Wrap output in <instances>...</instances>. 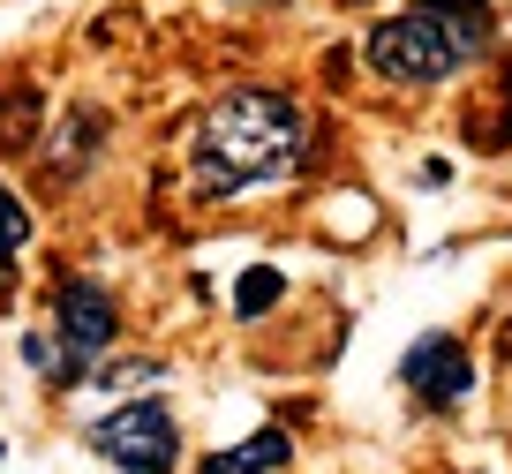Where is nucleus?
Returning <instances> with one entry per match:
<instances>
[{"label":"nucleus","instance_id":"f257e3e1","mask_svg":"<svg viewBox=\"0 0 512 474\" xmlns=\"http://www.w3.org/2000/svg\"><path fill=\"white\" fill-rule=\"evenodd\" d=\"M309 151V121L294 106V91L272 83H241L219 106L196 121L189 136V174L211 204H234V196L264 189V181H287Z\"/></svg>","mask_w":512,"mask_h":474},{"label":"nucleus","instance_id":"423d86ee","mask_svg":"<svg viewBox=\"0 0 512 474\" xmlns=\"http://www.w3.org/2000/svg\"><path fill=\"white\" fill-rule=\"evenodd\" d=\"M287 459H294V437H287V429H256V437L211 452L204 474H287Z\"/></svg>","mask_w":512,"mask_h":474},{"label":"nucleus","instance_id":"39448f33","mask_svg":"<svg viewBox=\"0 0 512 474\" xmlns=\"http://www.w3.org/2000/svg\"><path fill=\"white\" fill-rule=\"evenodd\" d=\"M400 384L422 399V407H460L467 384H475V369H467V347H460V339H445V332L415 339V347H407V362H400Z\"/></svg>","mask_w":512,"mask_h":474},{"label":"nucleus","instance_id":"20e7f679","mask_svg":"<svg viewBox=\"0 0 512 474\" xmlns=\"http://www.w3.org/2000/svg\"><path fill=\"white\" fill-rule=\"evenodd\" d=\"M53 332H61V347L76 354V362H98V354L113 347V332H121V309H113V294L98 279L68 271V279L53 286Z\"/></svg>","mask_w":512,"mask_h":474},{"label":"nucleus","instance_id":"1a4fd4ad","mask_svg":"<svg viewBox=\"0 0 512 474\" xmlns=\"http://www.w3.org/2000/svg\"><path fill=\"white\" fill-rule=\"evenodd\" d=\"M415 8H452V16H467V8H490V0H415Z\"/></svg>","mask_w":512,"mask_h":474},{"label":"nucleus","instance_id":"6e6552de","mask_svg":"<svg viewBox=\"0 0 512 474\" xmlns=\"http://www.w3.org/2000/svg\"><path fill=\"white\" fill-rule=\"evenodd\" d=\"M272 301H279V271H264V264H256V271H241V286H234V309H241V316L272 309Z\"/></svg>","mask_w":512,"mask_h":474},{"label":"nucleus","instance_id":"f03ea898","mask_svg":"<svg viewBox=\"0 0 512 474\" xmlns=\"http://www.w3.org/2000/svg\"><path fill=\"white\" fill-rule=\"evenodd\" d=\"M490 46V23L467 8V16H452V8H415V16H392L369 31V68H377L384 83H445L460 76L475 53Z\"/></svg>","mask_w":512,"mask_h":474},{"label":"nucleus","instance_id":"7ed1b4c3","mask_svg":"<svg viewBox=\"0 0 512 474\" xmlns=\"http://www.w3.org/2000/svg\"><path fill=\"white\" fill-rule=\"evenodd\" d=\"M91 452L106 459V467H121V474H174L181 429H174V414H166L159 399H128V407H113L106 422L91 429Z\"/></svg>","mask_w":512,"mask_h":474},{"label":"nucleus","instance_id":"0eeeda50","mask_svg":"<svg viewBox=\"0 0 512 474\" xmlns=\"http://www.w3.org/2000/svg\"><path fill=\"white\" fill-rule=\"evenodd\" d=\"M31 234H38V219H31V204H23L8 181H0V271L16 264L23 249H31Z\"/></svg>","mask_w":512,"mask_h":474}]
</instances>
